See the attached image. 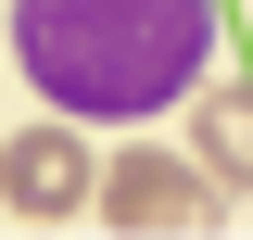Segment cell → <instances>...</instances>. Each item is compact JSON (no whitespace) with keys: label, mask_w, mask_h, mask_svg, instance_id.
<instances>
[{"label":"cell","mask_w":253,"mask_h":240,"mask_svg":"<svg viewBox=\"0 0 253 240\" xmlns=\"http://www.w3.org/2000/svg\"><path fill=\"white\" fill-rule=\"evenodd\" d=\"M13 63L26 89L76 126L177 114L215 63V0H13Z\"/></svg>","instance_id":"6da1fadb"},{"label":"cell","mask_w":253,"mask_h":240,"mask_svg":"<svg viewBox=\"0 0 253 240\" xmlns=\"http://www.w3.org/2000/svg\"><path fill=\"white\" fill-rule=\"evenodd\" d=\"M101 228H126V240H203V228H228V177L203 164V152H165V139H139V152H114L101 164Z\"/></svg>","instance_id":"7a4b0ae2"},{"label":"cell","mask_w":253,"mask_h":240,"mask_svg":"<svg viewBox=\"0 0 253 240\" xmlns=\"http://www.w3.org/2000/svg\"><path fill=\"white\" fill-rule=\"evenodd\" d=\"M0 202L26 215V228H76L101 202V152L76 139V114H38V126L0 139Z\"/></svg>","instance_id":"3957f363"},{"label":"cell","mask_w":253,"mask_h":240,"mask_svg":"<svg viewBox=\"0 0 253 240\" xmlns=\"http://www.w3.org/2000/svg\"><path fill=\"white\" fill-rule=\"evenodd\" d=\"M190 152H203L228 190H253V76H203V89H190Z\"/></svg>","instance_id":"277c9868"}]
</instances>
